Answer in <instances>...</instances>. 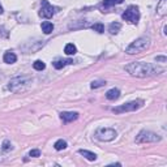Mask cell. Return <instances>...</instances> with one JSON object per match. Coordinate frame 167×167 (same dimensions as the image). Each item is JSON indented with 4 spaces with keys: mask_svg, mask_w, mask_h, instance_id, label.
Listing matches in <instances>:
<instances>
[{
    "mask_svg": "<svg viewBox=\"0 0 167 167\" xmlns=\"http://www.w3.org/2000/svg\"><path fill=\"white\" fill-rule=\"evenodd\" d=\"M67 63L72 64L73 62H72V60H68V62H64V60H56V62L54 63V67H55V68H56V69H62V68H63L64 65H65Z\"/></svg>",
    "mask_w": 167,
    "mask_h": 167,
    "instance_id": "18",
    "label": "cell"
},
{
    "mask_svg": "<svg viewBox=\"0 0 167 167\" xmlns=\"http://www.w3.org/2000/svg\"><path fill=\"white\" fill-rule=\"evenodd\" d=\"M54 146H55V149L56 150H64L67 147V142L64 140H58Z\"/></svg>",
    "mask_w": 167,
    "mask_h": 167,
    "instance_id": "17",
    "label": "cell"
},
{
    "mask_svg": "<svg viewBox=\"0 0 167 167\" xmlns=\"http://www.w3.org/2000/svg\"><path fill=\"white\" fill-rule=\"evenodd\" d=\"M1 13H3V7L0 5V15H1Z\"/></svg>",
    "mask_w": 167,
    "mask_h": 167,
    "instance_id": "25",
    "label": "cell"
},
{
    "mask_svg": "<svg viewBox=\"0 0 167 167\" xmlns=\"http://www.w3.org/2000/svg\"><path fill=\"white\" fill-rule=\"evenodd\" d=\"M39 16L44 18H51L54 16V7L47 0H42V8H41Z\"/></svg>",
    "mask_w": 167,
    "mask_h": 167,
    "instance_id": "7",
    "label": "cell"
},
{
    "mask_svg": "<svg viewBox=\"0 0 167 167\" xmlns=\"http://www.w3.org/2000/svg\"><path fill=\"white\" fill-rule=\"evenodd\" d=\"M157 11H158V15L161 16H165L166 15V11H167V0H161L159 4L157 7Z\"/></svg>",
    "mask_w": 167,
    "mask_h": 167,
    "instance_id": "12",
    "label": "cell"
},
{
    "mask_svg": "<svg viewBox=\"0 0 167 167\" xmlns=\"http://www.w3.org/2000/svg\"><path fill=\"white\" fill-rule=\"evenodd\" d=\"M116 131L112 128H99L95 132V137L101 141H111L116 137Z\"/></svg>",
    "mask_w": 167,
    "mask_h": 167,
    "instance_id": "5",
    "label": "cell"
},
{
    "mask_svg": "<svg viewBox=\"0 0 167 167\" xmlns=\"http://www.w3.org/2000/svg\"><path fill=\"white\" fill-rule=\"evenodd\" d=\"M60 118H62V120L64 121V123H69V121L76 120V119L79 118V114H77V112H68V111H65V112L60 114Z\"/></svg>",
    "mask_w": 167,
    "mask_h": 167,
    "instance_id": "8",
    "label": "cell"
},
{
    "mask_svg": "<svg viewBox=\"0 0 167 167\" xmlns=\"http://www.w3.org/2000/svg\"><path fill=\"white\" fill-rule=\"evenodd\" d=\"M157 141H161V136L155 135V133H153V132H149V131H142V132H140L137 138H136V142H138V144L157 142Z\"/></svg>",
    "mask_w": 167,
    "mask_h": 167,
    "instance_id": "6",
    "label": "cell"
},
{
    "mask_svg": "<svg viewBox=\"0 0 167 167\" xmlns=\"http://www.w3.org/2000/svg\"><path fill=\"white\" fill-rule=\"evenodd\" d=\"M149 44H150V38L141 37V38H138V39H136L135 42H132V43L127 47L125 52H127V54H129V55L140 54V52L145 51L147 47H149Z\"/></svg>",
    "mask_w": 167,
    "mask_h": 167,
    "instance_id": "2",
    "label": "cell"
},
{
    "mask_svg": "<svg viewBox=\"0 0 167 167\" xmlns=\"http://www.w3.org/2000/svg\"><path fill=\"white\" fill-rule=\"evenodd\" d=\"M159 60V62H166V58L165 56H158L157 58V62Z\"/></svg>",
    "mask_w": 167,
    "mask_h": 167,
    "instance_id": "24",
    "label": "cell"
},
{
    "mask_svg": "<svg viewBox=\"0 0 167 167\" xmlns=\"http://www.w3.org/2000/svg\"><path fill=\"white\" fill-rule=\"evenodd\" d=\"M16 60H17V56H16L13 52L8 51L4 54V62L7 64H13V63H16Z\"/></svg>",
    "mask_w": 167,
    "mask_h": 167,
    "instance_id": "11",
    "label": "cell"
},
{
    "mask_svg": "<svg viewBox=\"0 0 167 167\" xmlns=\"http://www.w3.org/2000/svg\"><path fill=\"white\" fill-rule=\"evenodd\" d=\"M76 51H77V48H76V46H74L73 43H68L65 46V48H64V52H65L68 56H71V55H74L76 54Z\"/></svg>",
    "mask_w": 167,
    "mask_h": 167,
    "instance_id": "14",
    "label": "cell"
},
{
    "mask_svg": "<svg viewBox=\"0 0 167 167\" xmlns=\"http://www.w3.org/2000/svg\"><path fill=\"white\" fill-rule=\"evenodd\" d=\"M52 30H54V25L51 22H48V21L42 22V32L44 34H50V33H52Z\"/></svg>",
    "mask_w": 167,
    "mask_h": 167,
    "instance_id": "13",
    "label": "cell"
},
{
    "mask_svg": "<svg viewBox=\"0 0 167 167\" xmlns=\"http://www.w3.org/2000/svg\"><path fill=\"white\" fill-rule=\"evenodd\" d=\"M121 17H123V20L131 22V24H137L138 20H140V11H138L137 7L131 5V7L123 13Z\"/></svg>",
    "mask_w": 167,
    "mask_h": 167,
    "instance_id": "4",
    "label": "cell"
},
{
    "mask_svg": "<svg viewBox=\"0 0 167 167\" xmlns=\"http://www.w3.org/2000/svg\"><path fill=\"white\" fill-rule=\"evenodd\" d=\"M120 29H121V25L119 24V22H112V24L110 25V27H108V32H110L111 34H116Z\"/></svg>",
    "mask_w": 167,
    "mask_h": 167,
    "instance_id": "15",
    "label": "cell"
},
{
    "mask_svg": "<svg viewBox=\"0 0 167 167\" xmlns=\"http://www.w3.org/2000/svg\"><path fill=\"white\" fill-rule=\"evenodd\" d=\"M93 29H94V32H98V33H103L105 32V26L102 24H94Z\"/></svg>",
    "mask_w": 167,
    "mask_h": 167,
    "instance_id": "20",
    "label": "cell"
},
{
    "mask_svg": "<svg viewBox=\"0 0 167 167\" xmlns=\"http://www.w3.org/2000/svg\"><path fill=\"white\" fill-rule=\"evenodd\" d=\"M142 105H144V101H133V102H129V103H125V105L119 106V107L112 108V111H114L115 114L129 112V111H136V110H138L140 107H142Z\"/></svg>",
    "mask_w": 167,
    "mask_h": 167,
    "instance_id": "3",
    "label": "cell"
},
{
    "mask_svg": "<svg viewBox=\"0 0 167 167\" xmlns=\"http://www.w3.org/2000/svg\"><path fill=\"white\" fill-rule=\"evenodd\" d=\"M33 68H34L35 71H43V69L46 68V64L42 62V60H35V62L33 63Z\"/></svg>",
    "mask_w": 167,
    "mask_h": 167,
    "instance_id": "16",
    "label": "cell"
},
{
    "mask_svg": "<svg viewBox=\"0 0 167 167\" xmlns=\"http://www.w3.org/2000/svg\"><path fill=\"white\" fill-rule=\"evenodd\" d=\"M12 149V145H11L9 141H4V144H3V150H9Z\"/></svg>",
    "mask_w": 167,
    "mask_h": 167,
    "instance_id": "23",
    "label": "cell"
},
{
    "mask_svg": "<svg viewBox=\"0 0 167 167\" xmlns=\"http://www.w3.org/2000/svg\"><path fill=\"white\" fill-rule=\"evenodd\" d=\"M125 71L129 74L136 77H146V76H153V74H158L162 73L165 69L157 67L154 64L150 63H142V62H135L131 63L125 67Z\"/></svg>",
    "mask_w": 167,
    "mask_h": 167,
    "instance_id": "1",
    "label": "cell"
},
{
    "mask_svg": "<svg viewBox=\"0 0 167 167\" xmlns=\"http://www.w3.org/2000/svg\"><path fill=\"white\" fill-rule=\"evenodd\" d=\"M41 155V152L38 149H35V150H30V153H29V157H39Z\"/></svg>",
    "mask_w": 167,
    "mask_h": 167,
    "instance_id": "22",
    "label": "cell"
},
{
    "mask_svg": "<svg viewBox=\"0 0 167 167\" xmlns=\"http://www.w3.org/2000/svg\"><path fill=\"white\" fill-rule=\"evenodd\" d=\"M106 97H107V99H110V101H115V99H118L119 97H120V90H119V89H111V90H108L107 93H106Z\"/></svg>",
    "mask_w": 167,
    "mask_h": 167,
    "instance_id": "9",
    "label": "cell"
},
{
    "mask_svg": "<svg viewBox=\"0 0 167 167\" xmlns=\"http://www.w3.org/2000/svg\"><path fill=\"white\" fill-rule=\"evenodd\" d=\"M103 85H106V81H93L91 82V88L93 89H95V88H99V86H103Z\"/></svg>",
    "mask_w": 167,
    "mask_h": 167,
    "instance_id": "21",
    "label": "cell"
},
{
    "mask_svg": "<svg viewBox=\"0 0 167 167\" xmlns=\"http://www.w3.org/2000/svg\"><path fill=\"white\" fill-rule=\"evenodd\" d=\"M120 3H123V0H103V5H105V7H110V5L120 4Z\"/></svg>",
    "mask_w": 167,
    "mask_h": 167,
    "instance_id": "19",
    "label": "cell"
},
{
    "mask_svg": "<svg viewBox=\"0 0 167 167\" xmlns=\"http://www.w3.org/2000/svg\"><path fill=\"white\" fill-rule=\"evenodd\" d=\"M79 153H80V154H81V155H84V157H85L88 161H95V159H97V155L94 154V153L89 152V150L80 149V150H79Z\"/></svg>",
    "mask_w": 167,
    "mask_h": 167,
    "instance_id": "10",
    "label": "cell"
}]
</instances>
